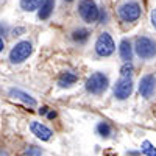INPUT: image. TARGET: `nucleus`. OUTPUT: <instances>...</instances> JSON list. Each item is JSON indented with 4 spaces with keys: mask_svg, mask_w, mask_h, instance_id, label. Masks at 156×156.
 <instances>
[{
    "mask_svg": "<svg viewBox=\"0 0 156 156\" xmlns=\"http://www.w3.org/2000/svg\"><path fill=\"white\" fill-rule=\"evenodd\" d=\"M140 14H142V8H140V3L136 2V0H125L117 8V16H119V19L122 22H126V23L136 22L140 17Z\"/></svg>",
    "mask_w": 156,
    "mask_h": 156,
    "instance_id": "obj_1",
    "label": "nucleus"
},
{
    "mask_svg": "<svg viewBox=\"0 0 156 156\" xmlns=\"http://www.w3.org/2000/svg\"><path fill=\"white\" fill-rule=\"evenodd\" d=\"M154 89H156V78L154 75H144L140 78V83H139V94L144 97V98H150L154 94Z\"/></svg>",
    "mask_w": 156,
    "mask_h": 156,
    "instance_id": "obj_8",
    "label": "nucleus"
},
{
    "mask_svg": "<svg viewBox=\"0 0 156 156\" xmlns=\"http://www.w3.org/2000/svg\"><path fill=\"white\" fill-rule=\"evenodd\" d=\"M5 50V41H3V37L0 36V51H3Z\"/></svg>",
    "mask_w": 156,
    "mask_h": 156,
    "instance_id": "obj_25",
    "label": "nucleus"
},
{
    "mask_svg": "<svg viewBox=\"0 0 156 156\" xmlns=\"http://www.w3.org/2000/svg\"><path fill=\"white\" fill-rule=\"evenodd\" d=\"M150 22H151V25L156 28V9H153L151 11V14H150Z\"/></svg>",
    "mask_w": 156,
    "mask_h": 156,
    "instance_id": "obj_22",
    "label": "nucleus"
},
{
    "mask_svg": "<svg viewBox=\"0 0 156 156\" xmlns=\"http://www.w3.org/2000/svg\"><path fill=\"white\" fill-rule=\"evenodd\" d=\"M134 48H136L137 56L142 58V59H151L156 55V42L153 41V39L147 37V36L137 37L136 44H134Z\"/></svg>",
    "mask_w": 156,
    "mask_h": 156,
    "instance_id": "obj_4",
    "label": "nucleus"
},
{
    "mask_svg": "<svg viewBox=\"0 0 156 156\" xmlns=\"http://www.w3.org/2000/svg\"><path fill=\"white\" fill-rule=\"evenodd\" d=\"M119 53H120V58L125 62L131 61V58H133V45H131V42H129L128 39H122L120 47H119Z\"/></svg>",
    "mask_w": 156,
    "mask_h": 156,
    "instance_id": "obj_12",
    "label": "nucleus"
},
{
    "mask_svg": "<svg viewBox=\"0 0 156 156\" xmlns=\"http://www.w3.org/2000/svg\"><path fill=\"white\" fill-rule=\"evenodd\" d=\"M114 50H115V44H114V39L111 37V34L101 33L95 41V53L101 58H106L114 53Z\"/></svg>",
    "mask_w": 156,
    "mask_h": 156,
    "instance_id": "obj_6",
    "label": "nucleus"
},
{
    "mask_svg": "<svg viewBox=\"0 0 156 156\" xmlns=\"http://www.w3.org/2000/svg\"><path fill=\"white\" fill-rule=\"evenodd\" d=\"M140 150H142V153H145L147 156H156V148L150 144L148 140H144V142H142Z\"/></svg>",
    "mask_w": 156,
    "mask_h": 156,
    "instance_id": "obj_18",
    "label": "nucleus"
},
{
    "mask_svg": "<svg viewBox=\"0 0 156 156\" xmlns=\"http://www.w3.org/2000/svg\"><path fill=\"white\" fill-rule=\"evenodd\" d=\"M30 129H31V133L41 140H48L51 137V134H53V131H51L48 126H45L41 122H36V120H33L30 123Z\"/></svg>",
    "mask_w": 156,
    "mask_h": 156,
    "instance_id": "obj_9",
    "label": "nucleus"
},
{
    "mask_svg": "<svg viewBox=\"0 0 156 156\" xmlns=\"http://www.w3.org/2000/svg\"><path fill=\"white\" fill-rule=\"evenodd\" d=\"M131 92H133L131 78H122L120 76V80L114 86V97L117 100H125V98H128L129 95H131Z\"/></svg>",
    "mask_w": 156,
    "mask_h": 156,
    "instance_id": "obj_7",
    "label": "nucleus"
},
{
    "mask_svg": "<svg viewBox=\"0 0 156 156\" xmlns=\"http://www.w3.org/2000/svg\"><path fill=\"white\" fill-rule=\"evenodd\" d=\"M33 51V45L30 41H20L17 42L9 51V61L12 64H20L25 59H28V56Z\"/></svg>",
    "mask_w": 156,
    "mask_h": 156,
    "instance_id": "obj_5",
    "label": "nucleus"
},
{
    "mask_svg": "<svg viewBox=\"0 0 156 156\" xmlns=\"http://www.w3.org/2000/svg\"><path fill=\"white\" fill-rule=\"evenodd\" d=\"M9 28H8V25L6 23H0V34H8Z\"/></svg>",
    "mask_w": 156,
    "mask_h": 156,
    "instance_id": "obj_21",
    "label": "nucleus"
},
{
    "mask_svg": "<svg viewBox=\"0 0 156 156\" xmlns=\"http://www.w3.org/2000/svg\"><path fill=\"white\" fill-rule=\"evenodd\" d=\"M78 12L84 22L87 23H94L100 17V8L95 5L94 0H81L78 3Z\"/></svg>",
    "mask_w": 156,
    "mask_h": 156,
    "instance_id": "obj_3",
    "label": "nucleus"
},
{
    "mask_svg": "<svg viewBox=\"0 0 156 156\" xmlns=\"http://www.w3.org/2000/svg\"><path fill=\"white\" fill-rule=\"evenodd\" d=\"M66 2H73V0H66Z\"/></svg>",
    "mask_w": 156,
    "mask_h": 156,
    "instance_id": "obj_27",
    "label": "nucleus"
},
{
    "mask_svg": "<svg viewBox=\"0 0 156 156\" xmlns=\"http://www.w3.org/2000/svg\"><path fill=\"white\" fill-rule=\"evenodd\" d=\"M53 9H55V0H44L42 5L37 9V19L39 20H47L51 16Z\"/></svg>",
    "mask_w": 156,
    "mask_h": 156,
    "instance_id": "obj_10",
    "label": "nucleus"
},
{
    "mask_svg": "<svg viewBox=\"0 0 156 156\" xmlns=\"http://www.w3.org/2000/svg\"><path fill=\"white\" fill-rule=\"evenodd\" d=\"M78 81V75L75 72H70V70H66L62 72L58 78V86L59 87H70L73 86L75 83Z\"/></svg>",
    "mask_w": 156,
    "mask_h": 156,
    "instance_id": "obj_11",
    "label": "nucleus"
},
{
    "mask_svg": "<svg viewBox=\"0 0 156 156\" xmlns=\"http://www.w3.org/2000/svg\"><path fill=\"white\" fill-rule=\"evenodd\" d=\"M0 156H8V153L6 151H0Z\"/></svg>",
    "mask_w": 156,
    "mask_h": 156,
    "instance_id": "obj_26",
    "label": "nucleus"
},
{
    "mask_svg": "<svg viewBox=\"0 0 156 156\" xmlns=\"http://www.w3.org/2000/svg\"><path fill=\"white\" fill-rule=\"evenodd\" d=\"M25 156H42V150L36 147V145H30L28 148H25Z\"/></svg>",
    "mask_w": 156,
    "mask_h": 156,
    "instance_id": "obj_19",
    "label": "nucleus"
},
{
    "mask_svg": "<svg viewBox=\"0 0 156 156\" xmlns=\"http://www.w3.org/2000/svg\"><path fill=\"white\" fill-rule=\"evenodd\" d=\"M42 2H44V0H20V8L23 11L31 12V11L39 9V6L42 5Z\"/></svg>",
    "mask_w": 156,
    "mask_h": 156,
    "instance_id": "obj_15",
    "label": "nucleus"
},
{
    "mask_svg": "<svg viewBox=\"0 0 156 156\" xmlns=\"http://www.w3.org/2000/svg\"><path fill=\"white\" fill-rule=\"evenodd\" d=\"M47 117H48V119H55L56 112H55V111H48V112H47Z\"/></svg>",
    "mask_w": 156,
    "mask_h": 156,
    "instance_id": "obj_23",
    "label": "nucleus"
},
{
    "mask_svg": "<svg viewBox=\"0 0 156 156\" xmlns=\"http://www.w3.org/2000/svg\"><path fill=\"white\" fill-rule=\"evenodd\" d=\"M97 133H98V136H101V137H109V134H111V126H109V123L100 122V123L97 125Z\"/></svg>",
    "mask_w": 156,
    "mask_h": 156,
    "instance_id": "obj_17",
    "label": "nucleus"
},
{
    "mask_svg": "<svg viewBox=\"0 0 156 156\" xmlns=\"http://www.w3.org/2000/svg\"><path fill=\"white\" fill-rule=\"evenodd\" d=\"M47 112H48V106H42L41 109H39V114H42V115L47 114Z\"/></svg>",
    "mask_w": 156,
    "mask_h": 156,
    "instance_id": "obj_24",
    "label": "nucleus"
},
{
    "mask_svg": "<svg viewBox=\"0 0 156 156\" xmlns=\"http://www.w3.org/2000/svg\"><path fill=\"white\" fill-rule=\"evenodd\" d=\"M108 84H109L108 76L103 72H95V73H92L87 78L86 90L90 92V94H94V95H100V94H103L108 89Z\"/></svg>",
    "mask_w": 156,
    "mask_h": 156,
    "instance_id": "obj_2",
    "label": "nucleus"
},
{
    "mask_svg": "<svg viewBox=\"0 0 156 156\" xmlns=\"http://www.w3.org/2000/svg\"><path fill=\"white\" fill-rule=\"evenodd\" d=\"M9 95L19 98L20 101H23L25 105H28V106H36V100H34L31 95H28L27 92L20 90V89H11V90H9Z\"/></svg>",
    "mask_w": 156,
    "mask_h": 156,
    "instance_id": "obj_13",
    "label": "nucleus"
},
{
    "mask_svg": "<svg viewBox=\"0 0 156 156\" xmlns=\"http://www.w3.org/2000/svg\"><path fill=\"white\" fill-rule=\"evenodd\" d=\"M133 70H134L133 62H131V61H128V62H125L123 66L120 67V76H122V78H131Z\"/></svg>",
    "mask_w": 156,
    "mask_h": 156,
    "instance_id": "obj_16",
    "label": "nucleus"
},
{
    "mask_svg": "<svg viewBox=\"0 0 156 156\" xmlns=\"http://www.w3.org/2000/svg\"><path fill=\"white\" fill-rule=\"evenodd\" d=\"M70 36H72V41H73V42H76V44H84L87 39H89V36H90V31H89L87 28L80 27V28H75Z\"/></svg>",
    "mask_w": 156,
    "mask_h": 156,
    "instance_id": "obj_14",
    "label": "nucleus"
},
{
    "mask_svg": "<svg viewBox=\"0 0 156 156\" xmlns=\"http://www.w3.org/2000/svg\"><path fill=\"white\" fill-rule=\"evenodd\" d=\"M23 33H25V28L23 27H16V28L11 30V36H20Z\"/></svg>",
    "mask_w": 156,
    "mask_h": 156,
    "instance_id": "obj_20",
    "label": "nucleus"
}]
</instances>
